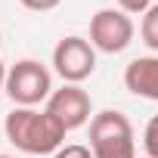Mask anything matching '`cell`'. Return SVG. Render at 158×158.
Returning a JSON list of instances; mask_svg holds the SVG:
<instances>
[{
    "label": "cell",
    "mask_w": 158,
    "mask_h": 158,
    "mask_svg": "<svg viewBox=\"0 0 158 158\" xmlns=\"http://www.w3.org/2000/svg\"><path fill=\"white\" fill-rule=\"evenodd\" d=\"M6 139L25 155H56L65 139V127L44 109H22L16 106L3 121Z\"/></svg>",
    "instance_id": "obj_1"
},
{
    "label": "cell",
    "mask_w": 158,
    "mask_h": 158,
    "mask_svg": "<svg viewBox=\"0 0 158 158\" xmlns=\"http://www.w3.org/2000/svg\"><path fill=\"white\" fill-rule=\"evenodd\" d=\"M90 152L93 158H136L133 124L118 109H102L90 118Z\"/></svg>",
    "instance_id": "obj_2"
},
{
    "label": "cell",
    "mask_w": 158,
    "mask_h": 158,
    "mask_svg": "<svg viewBox=\"0 0 158 158\" xmlns=\"http://www.w3.org/2000/svg\"><path fill=\"white\" fill-rule=\"evenodd\" d=\"M3 90L16 106L34 109V106H40L53 96V74L37 59H19L6 71V87Z\"/></svg>",
    "instance_id": "obj_3"
},
{
    "label": "cell",
    "mask_w": 158,
    "mask_h": 158,
    "mask_svg": "<svg viewBox=\"0 0 158 158\" xmlns=\"http://www.w3.org/2000/svg\"><path fill=\"white\" fill-rule=\"evenodd\" d=\"M53 68L65 84H81L96 71V47L87 37L68 34L53 50Z\"/></svg>",
    "instance_id": "obj_4"
},
{
    "label": "cell",
    "mask_w": 158,
    "mask_h": 158,
    "mask_svg": "<svg viewBox=\"0 0 158 158\" xmlns=\"http://www.w3.org/2000/svg\"><path fill=\"white\" fill-rule=\"evenodd\" d=\"M90 44L96 47V53H124L133 44V19L124 10H99L90 19Z\"/></svg>",
    "instance_id": "obj_5"
},
{
    "label": "cell",
    "mask_w": 158,
    "mask_h": 158,
    "mask_svg": "<svg viewBox=\"0 0 158 158\" xmlns=\"http://www.w3.org/2000/svg\"><path fill=\"white\" fill-rule=\"evenodd\" d=\"M47 112L65 127V130H77L84 127L93 115V99L81 84H62L59 90H53V96L47 99Z\"/></svg>",
    "instance_id": "obj_6"
},
{
    "label": "cell",
    "mask_w": 158,
    "mask_h": 158,
    "mask_svg": "<svg viewBox=\"0 0 158 158\" xmlns=\"http://www.w3.org/2000/svg\"><path fill=\"white\" fill-rule=\"evenodd\" d=\"M124 87L139 96V99H152L158 102V56H136L127 62L124 68Z\"/></svg>",
    "instance_id": "obj_7"
},
{
    "label": "cell",
    "mask_w": 158,
    "mask_h": 158,
    "mask_svg": "<svg viewBox=\"0 0 158 158\" xmlns=\"http://www.w3.org/2000/svg\"><path fill=\"white\" fill-rule=\"evenodd\" d=\"M139 37L143 44L158 56V3H152L146 13H143V25H139Z\"/></svg>",
    "instance_id": "obj_8"
},
{
    "label": "cell",
    "mask_w": 158,
    "mask_h": 158,
    "mask_svg": "<svg viewBox=\"0 0 158 158\" xmlns=\"http://www.w3.org/2000/svg\"><path fill=\"white\" fill-rule=\"evenodd\" d=\"M143 146H146V155L149 158H158V115L149 118V124L143 130Z\"/></svg>",
    "instance_id": "obj_9"
},
{
    "label": "cell",
    "mask_w": 158,
    "mask_h": 158,
    "mask_svg": "<svg viewBox=\"0 0 158 158\" xmlns=\"http://www.w3.org/2000/svg\"><path fill=\"white\" fill-rule=\"evenodd\" d=\"M53 158H93L90 146H81V143H71V146H62Z\"/></svg>",
    "instance_id": "obj_10"
},
{
    "label": "cell",
    "mask_w": 158,
    "mask_h": 158,
    "mask_svg": "<svg viewBox=\"0 0 158 158\" xmlns=\"http://www.w3.org/2000/svg\"><path fill=\"white\" fill-rule=\"evenodd\" d=\"M19 3L25 10H31V13H50V10H56L62 3V0H19Z\"/></svg>",
    "instance_id": "obj_11"
},
{
    "label": "cell",
    "mask_w": 158,
    "mask_h": 158,
    "mask_svg": "<svg viewBox=\"0 0 158 158\" xmlns=\"http://www.w3.org/2000/svg\"><path fill=\"white\" fill-rule=\"evenodd\" d=\"M152 6V0H118V10H124L127 16H133V13H146Z\"/></svg>",
    "instance_id": "obj_12"
},
{
    "label": "cell",
    "mask_w": 158,
    "mask_h": 158,
    "mask_svg": "<svg viewBox=\"0 0 158 158\" xmlns=\"http://www.w3.org/2000/svg\"><path fill=\"white\" fill-rule=\"evenodd\" d=\"M6 71H10V68H6L3 62H0V90H3V87H6Z\"/></svg>",
    "instance_id": "obj_13"
},
{
    "label": "cell",
    "mask_w": 158,
    "mask_h": 158,
    "mask_svg": "<svg viewBox=\"0 0 158 158\" xmlns=\"http://www.w3.org/2000/svg\"><path fill=\"white\" fill-rule=\"evenodd\" d=\"M0 158H13V155H0Z\"/></svg>",
    "instance_id": "obj_14"
},
{
    "label": "cell",
    "mask_w": 158,
    "mask_h": 158,
    "mask_svg": "<svg viewBox=\"0 0 158 158\" xmlns=\"http://www.w3.org/2000/svg\"><path fill=\"white\" fill-rule=\"evenodd\" d=\"M0 47H3V37H0Z\"/></svg>",
    "instance_id": "obj_15"
},
{
    "label": "cell",
    "mask_w": 158,
    "mask_h": 158,
    "mask_svg": "<svg viewBox=\"0 0 158 158\" xmlns=\"http://www.w3.org/2000/svg\"><path fill=\"white\" fill-rule=\"evenodd\" d=\"M143 158H149V155H143Z\"/></svg>",
    "instance_id": "obj_16"
}]
</instances>
